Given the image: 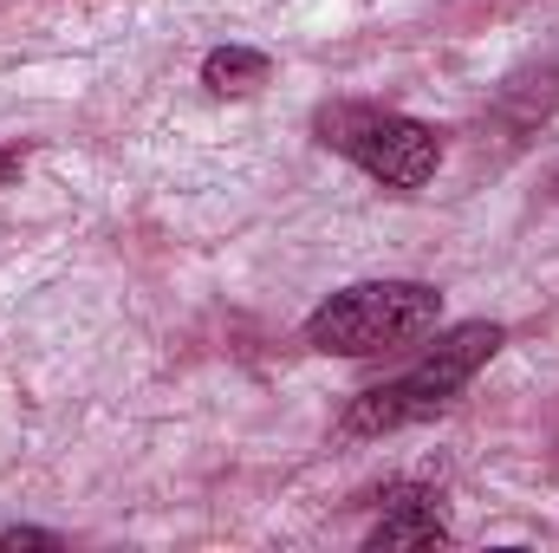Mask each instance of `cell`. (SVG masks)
<instances>
[{
  "label": "cell",
  "mask_w": 559,
  "mask_h": 553,
  "mask_svg": "<svg viewBox=\"0 0 559 553\" xmlns=\"http://www.w3.org/2000/svg\"><path fill=\"white\" fill-rule=\"evenodd\" d=\"M436 319H442L436 286H423V280H365V286L332 293L306 319V339L319 352H338V358H378V352H397L423 332H436Z\"/></svg>",
  "instance_id": "6da1fadb"
},
{
  "label": "cell",
  "mask_w": 559,
  "mask_h": 553,
  "mask_svg": "<svg viewBox=\"0 0 559 553\" xmlns=\"http://www.w3.org/2000/svg\"><path fill=\"white\" fill-rule=\"evenodd\" d=\"M501 352V326H455L449 339H436V352L423 358L417 372H404L397 385H378L365 391L352 411H345V436H378V430H397V423H417V416H436L488 358Z\"/></svg>",
  "instance_id": "7a4b0ae2"
},
{
  "label": "cell",
  "mask_w": 559,
  "mask_h": 553,
  "mask_svg": "<svg viewBox=\"0 0 559 553\" xmlns=\"http://www.w3.org/2000/svg\"><path fill=\"white\" fill-rule=\"evenodd\" d=\"M319 138L391 189H423L442 163V138L429 125L404 118V111H378V105H325Z\"/></svg>",
  "instance_id": "3957f363"
},
{
  "label": "cell",
  "mask_w": 559,
  "mask_h": 553,
  "mask_svg": "<svg viewBox=\"0 0 559 553\" xmlns=\"http://www.w3.org/2000/svg\"><path fill=\"white\" fill-rule=\"evenodd\" d=\"M391 502H397V508L371 528V548H442V541H449V528L436 521L429 495H417V489H397Z\"/></svg>",
  "instance_id": "277c9868"
},
{
  "label": "cell",
  "mask_w": 559,
  "mask_h": 553,
  "mask_svg": "<svg viewBox=\"0 0 559 553\" xmlns=\"http://www.w3.org/2000/svg\"><path fill=\"white\" fill-rule=\"evenodd\" d=\"M267 52H248V46H222V52H209V66H202V79H209V92H254V85H267Z\"/></svg>",
  "instance_id": "5b68a950"
},
{
  "label": "cell",
  "mask_w": 559,
  "mask_h": 553,
  "mask_svg": "<svg viewBox=\"0 0 559 553\" xmlns=\"http://www.w3.org/2000/svg\"><path fill=\"white\" fill-rule=\"evenodd\" d=\"M0 548H52V534H0Z\"/></svg>",
  "instance_id": "8992f818"
},
{
  "label": "cell",
  "mask_w": 559,
  "mask_h": 553,
  "mask_svg": "<svg viewBox=\"0 0 559 553\" xmlns=\"http://www.w3.org/2000/svg\"><path fill=\"white\" fill-rule=\"evenodd\" d=\"M13 169H20V156H13V150L0 143V176H13Z\"/></svg>",
  "instance_id": "52a82bcc"
}]
</instances>
